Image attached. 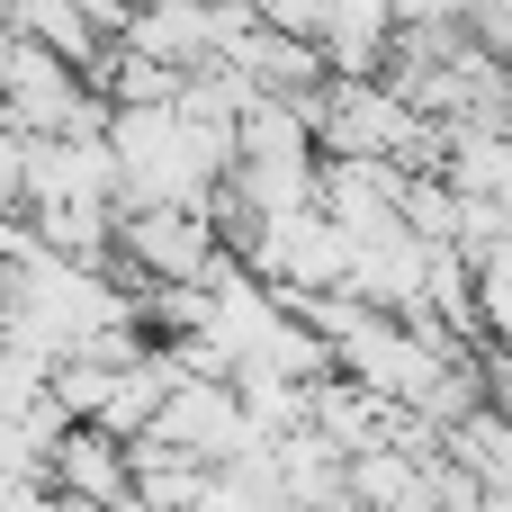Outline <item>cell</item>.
<instances>
[{"mask_svg": "<svg viewBox=\"0 0 512 512\" xmlns=\"http://www.w3.org/2000/svg\"><path fill=\"white\" fill-rule=\"evenodd\" d=\"M45 207H117L108 135H45V144H27V207L18 216H45Z\"/></svg>", "mask_w": 512, "mask_h": 512, "instance_id": "cell-3", "label": "cell"}, {"mask_svg": "<svg viewBox=\"0 0 512 512\" xmlns=\"http://www.w3.org/2000/svg\"><path fill=\"white\" fill-rule=\"evenodd\" d=\"M0 126L27 135V144H45V135H108V99H99L72 63H54V54H36V45L9 36V63H0Z\"/></svg>", "mask_w": 512, "mask_h": 512, "instance_id": "cell-1", "label": "cell"}, {"mask_svg": "<svg viewBox=\"0 0 512 512\" xmlns=\"http://www.w3.org/2000/svg\"><path fill=\"white\" fill-rule=\"evenodd\" d=\"M45 495L72 512H126L135 504V441L99 432V423H63L45 441Z\"/></svg>", "mask_w": 512, "mask_h": 512, "instance_id": "cell-2", "label": "cell"}, {"mask_svg": "<svg viewBox=\"0 0 512 512\" xmlns=\"http://www.w3.org/2000/svg\"><path fill=\"white\" fill-rule=\"evenodd\" d=\"M207 9H225V0H207Z\"/></svg>", "mask_w": 512, "mask_h": 512, "instance_id": "cell-5", "label": "cell"}, {"mask_svg": "<svg viewBox=\"0 0 512 512\" xmlns=\"http://www.w3.org/2000/svg\"><path fill=\"white\" fill-rule=\"evenodd\" d=\"M0 63H9V27H0Z\"/></svg>", "mask_w": 512, "mask_h": 512, "instance_id": "cell-4", "label": "cell"}]
</instances>
